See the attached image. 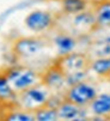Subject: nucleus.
<instances>
[{"label": "nucleus", "mask_w": 110, "mask_h": 121, "mask_svg": "<svg viewBox=\"0 0 110 121\" xmlns=\"http://www.w3.org/2000/svg\"><path fill=\"white\" fill-rule=\"evenodd\" d=\"M16 92H22L41 83V72L25 66H12L4 71Z\"/></svg>", "instance_id": "3"}, {"label": "nucleus", "mask_w": 110, "mask_h": 121, "mask_svg": "<svg viewBox=\"0 0 110 121\" xmlns=\"http://www.w3.org/2000/svg\"><path fill=\"white\" fill-rule=\"evenodd\" d=\"M89 109L98 117L108 119L110 115V94H98L89 104Z\"/></svg>", "instance_id": "13"}, {"label": "nucleus", "mask_w": 110, "mask_h": 121, "mask_svg": "<svg viewBox=\"0 0 110 121\" xmlns=\"http://www.w3.org/2000/svg\"><path fill=\"white\" fill-rule=\"evenodd\" d=\"M97 95L98 91L96 86L86 80H83L73 85H69L66 92L63 94V99L86 108L96 98Z\"/></svg>", "instance_id": "5"}, {"label": "nucleus", "mask_w": 110, "mask_h": 121, "mask_svg": "<svg viewBox=\"0 0 110 121\" xmlns=\"http://www.w3.org/2000/svg\"><path fill=\"white\" fill-rule=\"evenodd\" d=\"M4 115H5L4 120H6V121H35L34 112L25 110L21 107L8 110Z\"/></svg>", "instance_id": "17"}, {"label": "nucleus", "mask_w": 110, "mask_h": 121, "mask_svg": "<svg viewBox=\"0 0 110 121\" xmlns=\"http://www.w3.org/2000/svg\"><path fill=\"white\" fill-rule=\"evenodd\" d=\"M41 83L51 90V89H60L66 85V74L61 68L53 62L46 70L41 72Z\"/></svg>", "instance_id": "8"}, {"label": "nucleus", "mask_w": 110, "mask_h": 121, "mask_svg": "<svg viewBox=\"0 0 110 121\" xmlns=\"http://www.w3.org/2000/svg\"><path fill=\"white\" fill-rule=\"evenodd\" d=\"M106 120H110V115H109V116H108V119H106Z\"/></svg>", "instance_id": "19"}, {"label": "nucleus", "mask_w": 110, "mask_h": 121, "mask_svg": "<svg viewBox=\"0 0 110 121\" xmlns=\"http://www.w3.org/2000/svg\"><path fill=\"white\" fill-rule=\"evenodd\" d=\"M51 96L53 95L50 92V89L40 83L22 92H18L17 106L25 110L35 112L36 109L46 106L51 98Z\"/></svg>", "instance_id": "2"}, {"label": "nucleus", "mask_w": 110, "mask_h": 121, "mask_svg": "<svg viewBox=\"0 0 110 121\" xmlns=\"http://www.w3.org/2000/svg\"><path fill=\"white\" fill-rule=\"evenodd\" d=\"M87 1H89V4H91V5H96V4L103 1V0H87Z\"/></svg>", "instance_id": "18"}, {"label": "nucleus", "mask_w": 110, "mask_h": 121, "mask_svg": "<svg viewBox=\"0 0 110 121\" xmlns=\"http://www.w3.org/2000/svg\"><path fill=\"white\" fill-rule=\"evenodd\" d=\"M58 115L59 120H67V121L84 120L86 117V110L85 107H80L69 101L62 99L58 106Z\"/></svg>", "instance_id": "10"}, {"label": "nucleus", "mask_w": 110, "mask_h": 121, "mask_svg": "<svg viewBox=\"0 0 110 121\" xmlns=\"http://www.w3.org/2000/svg\"><path fill=\"white\" fill-rule=\"evenodd\" d=\"M59 14L48 10H34L24 19L25 26L36 34H44L56 28Z\"/></svg>", "instance_id": "4"}, {"label": "nucleus", "mask_w": 110, "mask_h": 121, "mask_svg": "<svg viewBox=\"0 0 110 121\" xmlns=\"http://www.w3.org/2000/svg\"><path fill=\"white\" fill-rule=\"evenodd\" d=\"M18 94L12 88V85L4 72H0V103L6 106L17 104Z\"/></svg>", "instance_id": "12"}, {"label": "nucleus", "mask_w": 110, "mask_h": 121, "mask_svg": "<svg viewBox=\"0 0 110 121\" xmlns=\"http://www.w3.org/2000/svg\"><path fill=\"white\" fill-rule=\"evenodd\" d=\"M61 70L65 72V74H72L80 71H90V62L91 58L86 53H79V52H72L69 54L58 56L54 60Z\"/></svg>", "instance_id": "6"}, {"label": "nucleus", "mask_w": 110, "mask_h": 121, "mask_svg": "<svg viewBox=\"0 0 110 121\" xmlns=\"http://www.w3.org/2000/svg\"><path fill=\"white\" fill-rule=\"evenodd\" d=\"M35 115V120L36 121H55L59 120V115H58V107H54L51 104H47L36 109L34 112Z\"/></svg>", "instance_id": "16"}, {"label": "nucleus", "mask_w": 110, "mask_h": 121, "mask_svg": "<svg viewBox=\"0 0 110 121\" xmlns=\"http://www.w3.org/2000/svg\"><path fill=\"white\" fill-rule=\"evenodd\" d=\"M50 41H51V46L56 48L58 56H62L72 53V52L76 50L78 46V36L72 35V34L65 30H59L50 39Z\"/></svg>", "instance_id": "7"}, {"label": "nucleus", "mask_w": 110, "mask_h": 121, "mask_svg": "<svg viewBox=\"0 0 110 121\" xmlns=\"http://www.w3.org/2000/svg\"><path fill=\"white\" fill-rule=\"evenodd\" d=\"M92 10L96 19V29H110V0L92 5Z\"/></svg>", "instance_id": "11"}, {"label": "nucleus", "mask_w": 110, "mask_h": 121, "mask_svg": "<svg viewBox=\"0 0 110 121\" xmlns=\"http://www.w3.org/2000/svg\"><path fill=\"white\" fill-rule=\"evenodd\" d=\"M61 5V13L66 16H74L87 9V0H59Z\"/></svg>", "instance_id": "15"}, {"label": "nucleus", "mask_w": 110, "mask_h": 121, "mask_svg": "<svg viewBox=\"0 0 110 121\" xmlns=\"http://www.w3.org/2000/svg\"><path fill=\"white\" fill-rule=\"evenodd\" d=\"M51 47V41L46 36L18 37L12 44V53L19 60L36 58L47 48Z\"/></svg>", "instance_id": "1"}, {"label": "nucleus", "mask_w": 110, "mask_h": 121, "mask_svg": "<svg viewBox=\"0 0 110 121\" xmlns=\"http://www.w3.org/2000/svg\"><path fill=\"white\" fill-rule=\"evenodd\" d=\"M72 26L80 32V36L91 34L92 31H97L93 10L86 9L83 12L72 16Z\"/></svg>", "instance_id": "9"}, {"label": "nucleus", "mask_w": 110, "mask_h": 121, "mask_svg": "<svg viewBox=\"0 0 110 121\" xmlns=\"http://www.w3.org/2000/svg\"><path fill=\"white\" fill-rule=\"evenodd\" d=\"M89 70L101 78L108 79V77L110 76V56H99L91 59Z\"/></svg>", "instance_id": "14"}]
</instances>
